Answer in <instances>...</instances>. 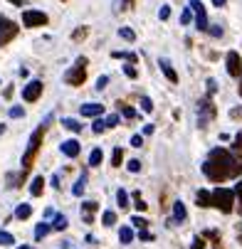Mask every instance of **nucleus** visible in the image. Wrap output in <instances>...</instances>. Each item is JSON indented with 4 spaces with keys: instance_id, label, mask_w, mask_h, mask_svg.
Masks as SVG:
<instances>
[{
    "instance_id": "obj_1",
    "label": "nucleus",
    "mask_w": 242,
    "mask_h": 249,
    "mask_svg": "<svg viewBox=\"0 0 242 249\" xmlns=\"http://www.w3.org/2000/svg\"><path fill=\"white\" fill-rule=\"evenodd\" d=\"M240 170H242V160L235 158L225 148H213L210 156H207V160L203 163L205 178H210L213 183H223V180H227V178H235V175H240Z\"/></svg>"
},
{
    "instance_id": "obj_2",
    "label": "nucleus",
    "mask_w": 242,
    "mask_h": 249,
    "mask_svg": "<svg viewBox=\"0 0 242 249\" xmlns=\"http://www.w3.org/2000/svg\"><path fill=\"white\" fill-rule=\"evenodd\" d=\"M52 121V116H47L37 128H35V133L30 136V141H27V148H25V153H22V178H25V173L35 165V158H37V153H40V143H42V138H45V131H47V124Z\"/></svg>"
},
{
    "instance_id": "obj_3",
    "label": "nucleus",
    "mask_w": 242,
    "mask_h": 249,
    "mask_svg": "<svg viewBox=\"0 0 242 249\" xmlns=\"http://www.w3.org/2000/svg\"><path fill=\"white\" fill-rule=\"evenodd\" d=\"M235 190H230V188H215L213 190V207H218L220 212H232V207H235Z\"/></svg>"
},
{
    "instance_id": "obj_4",
    "label": "nucleus",
    "mask_w": 242,
    "mask_h": 249,
    "mask_svg": "<svg viewBox=\"0 0 242 249\" xmlns=\"http://www.w3.org/2000/svg\"><path fill=\"white\" fill-rule=\"evenodd\" d=\"M84 79H87V57H79L77 64L64 74V82H67L69 87H82Z\"/></svg>"
},
{
    "instance_id": "obj_5",
    "label": "nucleus",
    "mask_w": 242,
    "mask_h": 249,
    "mask_svg": "<svg viewBox=\"0 0 242 249\" xmlns=\"http://www.w3.org/2000/svg\"><path fill=\"white\" fill-rule=\"evenodd\" d=\"M18 32H20V27H18L13 20H8V18L0 15V47L8 45L10 40H15V37H18Z\"/></svg>"
},
{
    "instance_id": "obj_6",
    "label": "nucleus",
    "mask_w": 242,
    "mask_h": 249,
    "mask_svg": "<svg viewBox=\"0 0 242 249\" xmlns=\"http://www.w3.org/2000/svg\"><path fill=\"white\" fill-rule=\"evenodd\" d=\"M22 25L25 27H42V25H47V15L42 10H25L22 13Z\"/></svg>"
},
{
    "instance_id": "obj_7",
    "label": "nucleus",
    "mask_w": 242,
    "mask_h": 249,
    "mask_svg": "<svg viewBox=\"0 0 242 249\" xmlns=\"http://www.w3.org/2000/svg\"><path fill=\"white\" fill-rule=\"evenodd\" d=\"M190 10L195 13V25L198 30H207V13H205V5L200 0H190Z\"/></svg>"
},
{
    "instance_id": "obj_8",
    "label": "nucleus",
    "mask_w": 242,
    "mask_h": 249,
    "mask_svg": "<svg viewBox=\"0 0 242 249\" xmlns=\"http://www.w3.org/2000/svg\"><path fill=\"white\" fill-rule=\"evenodd\" d=\"M40 94H42V82H40V79H32V82L22 89V99L30 101V104H32V101H37Z\"/></svg>"
},
{
    "instance_id": "obj_9",
    "label": "nucleus",
    "mask_w": 242,
    "mask_h": 249,
    "mask_svg": "<svg viewBox=\"0 0 242 249\" xmlns=\"http://www.w3.org/2000/svg\"><path fill=\"white\" fill-rule=\"evenodd\" d=\"M225 64H227V74H230V77H240V74H242V59H240L237 52H227Z\"/></svg>"
},
{
    "instance_id": "obj_10",
    "label": "nucleus",
    "mask_w": 242,
    "mask_h": 249,
    "mask_svg": "<svg viewBox=\"0 0 242 249\" xmlns=\"http://www.w3.org/2000/svg\"><path fill=\"white\" fill-rule=\"evenodd\" d=\"M79 151H82L79 141H74V138H69V141H62V153H64L67 158H77V156H79Z\"/></svg>"
},
{
    "instance_id": "obj_11",
    "label": "nucleus",
    "mask_w": 242,
    "mask_h": 249,
    "mask_svg": "<svg viewBox=\"0 0 242 249\" xmlns=\"http://www.w3.org/2000/svg\"><path fill=\"white\" fill-rule=\"evenodd\" d=\"M101 114H104V106H101V104L89 101V104L82 106V116H92V119H96V116H101Z\"/></svg>"
},
{
    "instance_id": "obj_12",
    "label": "nucleus",
    "mask_w": 242,
    "mask_h": 249,
    "mask_svg": "<svg viewBox=\"0 0 242 249\" xmlns=\"http://www.w3.org/2000/svg\"><path fill=\"white\" fill-rule=\"evenodd\" d=\"M42 190H45V178H42V175L32 178V185H30V195H32V197H40V195H42Z\"/></svg>"
},
{
    "instance_id": "obj_13",
    "label": "nucleus",
    "mask_w": 242,
    "mask_h": 249,
    "mask_svg": "<svg viewBox=\"0 0 242 249\" xmlns=\"http://www.w3.org/2000/svg\"><path fill=\"white\" fill-rule=\"evenodd\" d=\"M158 64H161V69H163V74L168 77V82H173V84H178V74H176V69L170 67V62H168V59H161Z\"/></svg>"
},
{
    "instance_id": "obj_14",
    "label": "nucleus",
    "mask_w": 242,
    "mask_h": 249,
    "mask_svg": "<svg viewBox=\"0 0 242 249\" xmlns=\"http://www.w3.org/2000/svg\"><path fill=\"white\" fill-rule=\"evenodd\" d=\"M82 212H84V222L92 225L94 222V212H96V202H84L82 205Z\"/></svg>"
},
{
    "instance_id": "obj_15",
    "label": "nucleus",
    "mask_w": 242,
    "mask_h": 249,
    "mask_svg": "<svg viewBox=\"0 0 242 249\" xmlns=\"http://www.w3.org/2000/svg\"><path fill=\"white\" fill-rule=\"evenodd\" d=\"M183 220H186V205L176 202L173 205V222H183Z\"/></svg>"
},
{
    "instance_id": "obj_16",
    "label": "nucleus",
    "mask_w": 242,
    "mask_h": 249,
    "mask_svg": "<svg viewBox=\"0 0 242 249\" xmlns=\"http://www.w3.org/2000/svg\"><path fill=\"white\" fill-rule=\"evenodd\" d=\"M30 215H32V207H30L27 202H22V205L15 207V217H18V220H27Z\"/></svg>"
},
{
    "instance_id": "obj_17",
    "label": "nucleus",
    "mask_w": 242,
    "mask_h": 249,
    "mask_svg": "<svg viewBox=\"0 0 242 249\" xmlns=\"http://www.w3.org/2000/svg\"><path fill=\"white\" fill-rule=\"evenodd\" d=\"M198 205H200V207H210V205H213V193L198 190Z\"/></svg>"
},
{
    "instance_id": "obj_18",
    "label": "nucleus",
    "mask_w": 242,
    "mask_h": 249,
    "mask_svg": "<svg viewBox=\"0 0 242 249\" xmlns=\"http://www.w3.org/2000/svg\"><path fill=\"white\" fill-rule=\"evenodd\" d=\"M50 230H55V227H50L47 222H40L37 227H35V239H42V237H47V234H50Z\"/></svg>"
},
{
    "instance_id": "obj_19",
    "label": "nucleus",
    "mask_w": 242,
    "mask_h": 249,
    "mask_svg": "<svg viewBox=\"0 0 242 249\" xmlns=\"http://www.w3.org/2000/svg\"><path fill=\"white\" fill-rule=\"evenodd\" d=\"M62 126H64V128H69V131H74V133H79V131H82V124H79V121H74V119H62Z\"/></svg>"
},
{
    "instance_id": "obj_20",
    "label": "nucleus",
    "mask_w": 242,
    "mask_h": 249,
    "mask_svg": "<svg viewBox=\"0 0 242 249\" xmlns=\"http://www.w3.org/2000/svg\"><path fill=\"white\" fill-rule=\"evenodd\" d=\"M104 160V153H101V148H94L92 151V156H89V165H99Z\"/></svg>"
},
{
    "instance_id": "obj_21",
    "label": "nucleus",
    "mask_w": 242,
    "mask_h": 249,
    "mask_svg": "<svg viewBox=\"0 0 242 249\" xmlns=\"http://www.w3.org/2000/svg\"><path fill=\"white\" fill-rule=\"evenodd\" d=\"M133 207H136L138 212H144V210L149 207V205L144 202V197H141V193H133Z\"/></svg>"
},
{
    "instance_id": "obj_22",
    "label": "nucleus",
    "mask_w": 242,
    "mask_h": 249,
    "mask_svg": "<svg viewBox=\"0 0 242 249\" xmlns=\"http://www.w3.org/2000/svg\"><path fill=\"white\" fill-rule=\"evenodd\" d=\"M116 202L121 205V210H124V207H129V193L119 188V193H116Z\"/></svg>"
},
{
    "instance_id": "obj_23",
    "label": "nucleus",
    "mask_w": 242,
    "mask_h": 249,
    "mask_svg": "<svg viewBox=\"0 0 242 249\" xmlns=\"http://www.w3.org/2000/svg\"><path fill=\"white\" fill-rule=\"evenodd\" d=\"M119 239H121L124 244H129V242L133 239V232H131V227H121V232H119Z\"/></svg>"
},
{
    "instance_id": "obj_24",
    "label": "nucleus",
    "mask_w": 242,
    "mask_h": 249,
    "mask_svg": "<svg viewBox=\"0 0 242 249\" xmlns=\"http://www.w3.org/2000/svg\"><path fill=\"white\" fill-rule=\"evenodd\" d=\"M101 222H104V225H114V222H116V212L107 210V212L101 215Z\"/></svg>"
},
{
    "instance_id": "obj_25",
    "label": "nucleus",
    "mask_w": 242,
    "mask_h": 249,
    "mask_svg": "<svg viewBox=\"0 0 242 249\" xmlns=\"http://www.w3.org/2000/svg\"><path fill=\"white\" fill-rule=\"evenodd\" d=\"M52 227H55V230H59V232H62V230H67V217H64V215H57V217H55V222H52Z\"/></svg>"
},
{
    "instance_id": "obj_26",
    "label": "nucleus",
    "mask_w": 242,
    "mask_h": 249,
    "mask_svg": "<svg viewBox=\"0 0 242 249\" xmlns=\"http://www.w3.org/2000/svg\"><path fill=\"white\" fill-rule=\"evenodd\" d=\"M119 35H121V37H124L126 42H133V40H136V35H133V30H129V27H121V30H119Z\"/></svg>"
},
{
    "instance_id": "obj_27",
    "label": "nucleus",
    "mask_w": 242,
    "mask_h": 249,
    "mask_svg": "<svg viewBox=\"0 0 242 249\" xmlns=\"http://www.w3.org/2000/svg\"><path fill=\"white\" fill-rule=\"evenodd\" d=\"M121 160H124V151L121 148H114V156H112V165H121Z\"/></svg>"
},
{
    "instance_id": "obj_28",
    "label": "nucleus",
    "mask_w": 242,
    "mask_h": 249,
    "mask_svg": "<svg viewBox=\"0 0 242 249\" xmlns=\"http://www.w3.org/2000/svg\"><path fill=\"white\" fill-rule=\"evenodd\" d=\"M0 244H3V247H8V244H15V237H13L10 232H0Z\"/></svg>"
},
{
    "instance_id": "obj_29",
    "label": "nucleus",
    "mask_w": 242,
    "mask_h": 249,
    "mask_svg": "<svg viewBox=\"0 0 242 249\" xmlns=\"http://www.w3.org/2000/svg\"><path fill=\"white\" fill-rule=\"evenodd\" d=\"M84 183H87V178H82V180H77V183H74V188H72V193H74V195H82V193H84V188H87Z\"/></svg>"
},
{
    "instance_id": "obj_30",
    "label": "nucleus",
    "mask_w": 242,
    "mask_h": 249,
    "mask_svg": "<svg viewBox=\"0 0 242 249\" xmlns=\"http://www.w3.org/2000/svg\"><path fill=\"white\" fill-rule=\"evenodd\" d=\"M124 74H126L129 79H136V77H138V72H136L133 64H126V67H124Z\"/></svg>"
},
{
    "instance_id": "obj_31",
    "label": "nucleus",
    "mask_w": 242,
    "mask_h": 249,
    "mask_svg": "<svg viewBox=\"0 0 242 249\" xmlns=\"http://www.w3.org/2000/svg\"><path fill=\"white\" fill-rule=\"evenodd\" d=\"M141 109H144L146 114H151V111H153V101H151L149 96H144V99H141Z\"/></svg>"
},
{
    "instance_id": "obj_32",
    "label": "nucleus",
    "mask_w": 242,
    "mask_h": 249,
    "mask_svg": "<svg viewBox=\"0 0 242 249\" xmlns=\"http://www.w3.org/2000/svg\"><path fill=\"white\" fill-rule=\"evenodd\" d=\"M119 109H121V114H124L126 119H133V116H136V111L131 109V106H126V104H119Z\"/></svg>"
},
{
    "instance_id": "obj_33",
    "label": "nucleus",
    "mask_w": 242,
    "mask_h": 249,
    "mask_svg": "<svg viewBox=\"0 0 242 249\" xmlns=\"http://www.w3.org/2000/svg\"><path fill=\"white\" fill-rule=\"evenodd\" d=\"M104 128H107V121H101V119H96V121L92 124V131H94V133H101Z\"/></svg>"
},
{
    "instance_id": "obj_34",
    "label": "nucleus",
    "mask_w": 242,
    "mask_h": 249,
    "mask_svg": "<svg viewBox=\"0 0 242 249\" xmlns=\"http://www.w3.org/2000/svg\"><path fill=\"white\" fill-rule=\"evenodd\" d=\"M131 225H136L138 230H146V227H149V222H146L144 217H131Z\"/></svg>"
},
{
    "instance_id": "obj_35",
    "label": "nucleus",
    "mask_w": 242,
    "mask_h": 249,
    "mask_svg": "<svg viewBox=\"0 0 242 249\" xmlns=\"http://www.w3.org/2000/svg\"><path fill=\"white\" fill-rule=\"evenodd\" d=\"M190 249H205V239L203 237H195L193 244H190Z\"/></svg>"
},
{
    "instance_id": "obj_36",
    "label": "nucleus",
    "mask_w": 242,
    "mask_h": 249,
    "mask_svg": "<svg viewBox=\"0 0 242 249\" xmlns=\"http://www.w3.org/2000/svg\"><path fill=\"white\" fill-rule=\"evenodd\" d=\"M131 146H133V148H141V146H144V138H141V136H131Z\"/></svg>"
},
{
    "instance_id": "obj_37",
    "label": "nucleus",
    "mask_w": 242,
    "mask_h": 249,
    "mask_svg": "<svg viewBox=\"0 0 242 249\" xmlns=\"http://www.w3.org/2000/svg\"><path fill=\"white\" fill-rule=\"evenodd\" d=\"M168 15H170V8H168V5H161V10H158V18H161V20H168Z\"/></svg>"
},
{
    "instance_id": "obj_38",
    "label": "nucleus",
    "mask_w": 242,
    "mask_h": 249,
    "mask_svg": "<svg viewBox=\"0 0 242 249\" xmlns=\"http://www.w3.org/2000/svg\"><path fill=\"white\" fill-rule=\"evenodd\" d=\"M129 170L131 173H138V170H141V160H129Z\"/></svg>"
},
{
    "instance_id": "obj_39",
    "label": "nucleus",
    "mask_w": 242,
    "mask_h": 249,
    "mask_svg": "<svg viewBox=\"0 0 242 249\" xmlns=\"http://www.w3.org/2000/svg\"><path fill=\"white\" fill-rule=\"evenodd\" d=\"M22 114H25V111L20 109V106H13V109H10V119H20Z\"/></svg>"
},
{
    "instance_id": "obj_40",
    "label": "nucleus",
    "mask_w": 242,
    "mask_h": 249,
    "mask_svg": "<svg viewBox=\"0 0 242 249\" xmlns=\"http://www.w3.org/2000/svg\"><path fill=\"white\" fill-rule=\"evenodd\" d=\"M72 37H74V40H84V37H87V27H82V30H77V32L72 35Z\"/></svg>"
},
{
    "instance_id": "obj_41",
    "label": "nucleus",
    "mask_w": 242,
    "mask_h": 249,
    "mask_svg": "<svg viewBox=\"0 0 242 249\" xmlns=\"http://www.w3.org/2000/svg\"><path fill=\"white\" fill-rule=\"evenodd\" d=\"M190 18H193V15H190V8H188V10H183V15H181V22H183V25H188V22H190Z\"/></svg>"
},
{
    "instance_id": "obj_42",
    "label": "nucleus",
    "mask_w": 242,
    "mask_h": 249,
    "mask_svg": "<svg viewBox=\"0 0 242 249\" xmlns=\"http://www.w3.org/2000/svg\"><path fill=\"white\" fill-rule=\"evenodd\" d=\"M107 84H109V79H107V77H99V79H96V89H99V91H101L104 87H107Z\"/></svg>"
},
{
    "instance_id": "obj_43",
    "label": "nucleus",
    "mask_w": 242,
    "mask_h": 249,
    "mask_svg": "<svg viewBox=\"0 0 242 249\" xmlns=\"http://www.w3.org/2000/svg\"><path fill=\"white\" fill-rule=\"evenodd\" d=\"M116 124H119V116H116V114L107 116V126H116Z\"/></svg>"
},
{
    "instance_id": "obj_44",
    "label": "nucleus",
    "mask_w": 242,
    "mask_h": 249,
    "mask_svg": "<svg viewBox=\"0 0 242 249\" xmlns=\"http://www.w3.org/2000/svg\"><path fill=\"white\" fill-rule=\"evenodd\" d=\"M235 151H242V133L235 136Z\"/></svg>"
},
{
    "instance_id": "obj_45",
    "label": "nucleus",
    "mask_w": 242,
    "mask_h": 249,
    "mask_svg": "<svg viewBox=\"0 0 242 249\" xmlns=\"http://www.w3.org/2000/svg\"><path fill=\"white\" fill-rule=\"evenodd\" d=\"M235 195H237V200L242 202V180H240V183L235 185Z\"/></svg>"
},
{
    "instance_id": "obj_46",
    "label": "nucleus",
    "mask_w": 242,
    "mask_h": 249,
    "mask_svg": "<svg viewBox=\"0 0 242 249\" xmlns=\"http://www.w3.org/2000/svg\"><path fill=\"white\" fill-rule=\"evenodd\" d=\"M138 237H141V239H153L151 232H146V230H141V234H138Z\"/></svg>"
},
{
    "instance_id": "obj_47",
    "label": "nucleus",
    "mask_w": 242,
    "mask_h": 249,
    "mask_svg": "<svg viewBox=\"0 0 242 249\" xmlns=\"http://www.w3.org/2000/svg\"><path fill=\"white\" fill-rule=\"evenodd\" d=\"M121 5H124V10H129V8L133 5V0H124V3H121Z\"/></svg>"
},
{
    "instance_id": "obj_48",
    "label": "nucleus",
    "mask_w": 242,
    "mask_h": 249,
    "mask_svg": "<svg viewBox=\"0 0 242 249\" xmlns=\"http://www.w3.org/2000/svg\"><path fill=\"white\" fill-rule=\"evenodd\" d=\"M213 3H215V5L220 8V5H225V3H227V0H213Z\"/></svg>"
},
{
    "instance_id": "obj_49",
    "label": "nucleus",
    "mask_w": 242,
    "mask_h": 249,
    "mask_svg": "<svg viewBox=\"0 0 242 249\" xmlns=\"http://www.w3.org/2000/svg\"><path fill=\"white\" fill-rule=\"evenodd\" d=\"M10 3H13V5H22V0H10Z\"/></svg>"
},
{
    "instance_id": "obj_50",
    "label": "nucleus",
    "mask_w": 242,
    "mask_h": 249,
    "mask_svg": "<svg viewBox=\"0 0 242 249\" xmlns=\"http://www.w3.org/2000/svg\"><path fill=\"white\" fill-rule=\"evenodd\" d=\"M3 131H5V126H0V136H3Z\"/></svg>"
},
{
    "instance_id": "obj_51",
    "label": "nucleus",
    "mask_w": 242,
    "mask_h": 249,
    "mask_svg": "<svg viewBox=\"0 0 242 249\" xmlns=\"http://www.w3.org/2000/svg\"><path fill=\"white\" fill-rule=\"evenodd\" d=\"M240 96H242V82H240Z\"/></svg>"
},
{
    "instance_id": "obj_52",
    "label": "nucleus",
    "mask_w": 242,
    "mask_h": 249,
    "mask_svg": "<svg viewBox=\"0 0 242 249\" xmlns=\"http://www.w3.org/2000/svg\"><path fill=\"white\" fill-rule=\"evenodd\" d=\"M18 249H32V247H18Z\"/></svg>"
}]
</instances>
